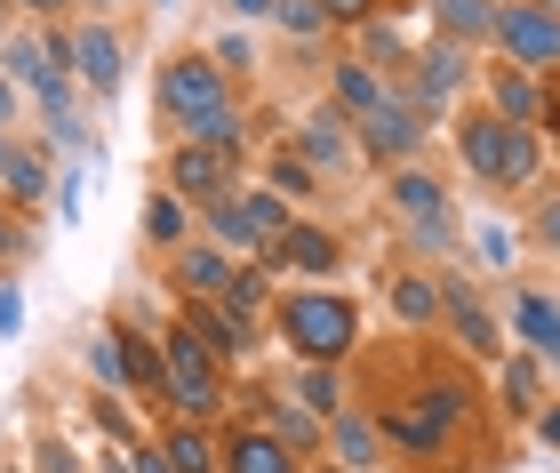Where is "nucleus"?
<instances>
[{
    "label": "nucleus",
    "instance_id": "8fccbe9b",
    "mask_svg": "<svg viewBox=\"0 0 560 473\" xmlns=\"http://www.w3.org/2000/svg\"><path fill=\"white\" fill-rule=\"evenodd\" d=\"M528 9H545V16H560V0H528Z\"/></svg>",
    "mask_w": 560,
    "mask_h": 473
},
{
    "label": "nucleus",
    "instance_id": "3c124183",
    "mask_svg": "<svg viewBox=\"0 0 560 473\" xmlns=\"http://www.w3.org/2000/svg\"><path fill=\"white\" fill-rule=\"evenodd\" d=\"M552 369H560V354H552Z\"/></svg>",
    "mask_w": 560,
    "mask_h": 473
},
{
    "label": "nucleus",
    "instance_id": "412c9836",
    "mask_svg": "<svg viewBox=\"0 0 560 473\" xmlns=\"http://www.w3.org/2000/svg\"><path fill=\"white\" fill-rule=\"evenodd\" d=\"M217 465H224V473H296V458L280 450L265 426H233V434L217 441Z\"/></svg>",
    "mask_w": 560,
    "mask_h": 473
},
{
    "label": "nucleus",
    "instance_id": "2eb2a0df",
    "mask_svg": "<svg viewBox=\"0 0 560 473\" xmlns=\"http://www.w3.org/2000/svg\"><path fill=\"white\" fill-rule=\"evenodd\" d=\"M504 137H513V120H497L489 105L456 113V129H448V145H456V161H465V169H472L480 185H504Z\"/></svg>",
    "mask_w": 560,
    "mask_h": 473
},
{
    "label": "nucleus",
    "instance_id": "2f4dec72",
    "mask_svg": "<svg viewBox=\"0 0 560 473\" xmlns=\"http://www.w3.org/2000/svg\"><path fill=\"white\" fill-rule=\"evenodd\" d=\"M472 257L489 265V273H513V257H521L513 226H497V217H480V226H472Z\"/></svg>",
    "mask_w": 560,
    "mask_h": 473
},
{
    "label": "nucleus",
    "instance_id": "423d86ee",
    "mask_svg": "<svg viewBox=\"0 0 560 473\" xmlns=\"http://www.w3.org/2000/svg\"><path fill=\"white\" fill-rule=\"evenodd\" d=\"M497 57L513 72H560V16L528 9V0H497Z\"/></svg>",
    "mask_w": 560,
    "mask_h": 473
},
{
    "label": "nucleus",
    "instance_id": "79ce46f5",
    "mask_svg": "<svg viewBox=\"0 0 560 473\" xmlns=\"http://www.w3.org/2000/svg\"><path fill=\"white\" fill-rule=\"evenodd\" d=\"M537 129L560 137V72H545V113H537Z\"/></svg>",
    "mask_w": 560,
    "mask_h": 473
},
{
    "label": "nucleus",
    "instance_id": "f03ea898",
    "mask_svg": "<svg viewBox=\"0 0 560 473\" xmlns=\"http://www.w3.org/2000/svg\"><path fill=\"white\" fill-rule=\"evenodd\" d=\"M152 105L168 113L176 137H192V129H209L217 113H233V72H224L209 48H176L161 65V81H152Z\"/></svg>",
    "mask_w": 560,
    "mask_h": 473
},
{
    "label": "nucleus",
    "instance_id": "4be33fe9",
    "mask_svg": "<svg viewBox=\"0 0 560 473\" xmlns=\"http://www.w3.org/2000/svg\"><path fill=\"white\" fill-rule=\"evenodd\" d=\"M0 81H9L16 96H24V89L40 96L48 81H65V72L48 65V33H9V41H0Z\"/></svg>",
    "mask_w": 560,
    "mask_h": 473
},
{
    "label": "nucleus",
    "instance_id": "f3484780",
    "mask_svg": "<svg viewBox=\"0 0 560 473\" xmlns=\"http://www.w3.org/2000/svg\"><path fill=\"white\" fill-rule=\"evenodd\" d=\"M248 409H257V426H265V434H272V441H280V450H289L296 465L328 450V426H320V417H313V409H296V402H280V393H248Z\"/></svg>",
    "mask_w": 560,
    "mask_h": 473
},
{
    "label": "nucleus",
    "instance_id": "c85d7f7f",
    "mask_svg": "<svg viewBox=\"0 0 560 473\" xmlns=\"http://www.w3.org/2000/svg\"><path fill=\"white\" fill-rule=\"evenodd\" d=\"M0 185H9V201H16V209L48 201V193H57V185H48V153H40V145H16L9 169H0Z\"/></svg>",
    "mask_w": 560,
    "mask_h": 473
},
{
    "label": "nucleus",
    "instance_id": "de8ad7c7",
    "mask_svg": "<svg viewBox=\"0 0 560 473\" xmlns=\"http://www.w3.org/2000/svg\"><path fill=\"white\" fill-rule=\"evenodd\" d=\"M9 120H16V89L0 81V129H9Z\"/></svg>",
    "mask_w": 560,
    "mask_h": 473
},
{
    "label": "nucleus",
    "instance_id": "39448f33",
    "mask_svg": "<svg viewBox=\"0 0 560 473\" xmlns=\"http://www.w3.org/2000/svg\"><path fill=\"white\" fill-rule=\"evenodd\" d=\"M376 434H385V450L409 458V465H441V458H456V441H465L432 402H417V393L409 402H376Z\"/></svg>",
    "mask_w": 560,
    "mask_h": 473
},
{
    "label": "nucleus",
    "instance_id": "ea45409f",
    "mask_svg": "<svg viewBox=\"0 0 560 473\" xmlns=\"http://www.w3.org/2000/svg\"><path fill=\"white\" fill-rule=\"evenodd\" d=\"M537 241L560 257V193H552V201H537Z\"/></svg>",
    "mask_w": 560,
    "mask_h": 473
},
{
    "label": "nucleus",
    "instance_id": "bb28decb",
    "mask_svg": "<svg viewBox=\"0 0 560 473\" xmlns=\"http://www.w3.org/2000/svg\"><path fill=\"white\" fill-rule=\"evenodd\" d=\"M432 24H441V41L480 48V41H497V0H432Z\"/></svg>",
    "mask_w": 560,
    "mask_h": 473
},
{
    "label": "nucleus",
    "instance_id": "5701e85b",
    "mask_svg": "<svg viewBox=\"0 0 560 473\" xmlns=\"http://www.w3.org/2000/svg\"><path fill=\"white\" fill-rule=\"evenodd\" d=\"M385 305H393L400 330H441V281H432V273H417V265H400V273H393Z\"/></svg>",
    "mask_w": 560,
    "mask_h": 473
},
{
    "label": "nucleus",
    "instance_id": "393cba45",
    "mask_svg": "<svg viewBox=\"0 0 560 473\" xmlns=\"http://www.w3.org/2000/svg\"><path fill=\"white\" fill-rule=\"evenodd\" d=\"M497 393H504V417H521V426H528V417L552 402V393H545V361L537 354H504L497 361Z\"/></svg>",
    "mask_w": 560,
    "mask_h": 473
},
{
    "label": "nucleus",
    "instance_id": "9d476101",
    "mask_svg": "<svg viewBox=\"0 0 560 473\" xmlns=\"http://www.w3.org/2000/svg\"><path fill=\"white\" fill-rule=\"evenodd\" d=\"M72 81H81L89 96H120V81H129V48H120V33L105 16L72 24Z\"/></svg>",
    "mask_w": 560,
    "mask_h": 473
},
{
    "label": "nucleus",
    "instance_id": "f257e3e1",
    "mask_svg": "<svg viewBox=\"0 0 560 473\" xmlns=\"http://www.w3.org/2000/svg\"><path fill=\"white\" fill-rule=\"evenodd\" d=\"M272 330H280V345H289L296 361L345 369L352 354H361V305H352L345 289H320V281L280 289V297H272Z\"/></svg>",
    "mask_w": 560,
    "mask_h": 473
},
{
    "label": "nucleus",
    "instance_id": "a878e982",
    "mask_svg": "<svg viewBox=\"0 0 560 473\" xmlns=\"http://www.w3.org/2000/svg\"><path fill=\"white\" fill-rule=\"evenodd\" d=\"M289 402L296 409H313L320 426L337 409H352V385H345V369H328V361H296V378H289Z\"/></svg>",
    "mask_w": 560,
    "mask_h": 473
},
{
    "label": "nucleus",
    "instance_id": "a19ab883",
    "mask_svg": "<svg viewBox=\"0 0 560 473\" xmlns=\"http://www.w3.org/2000/svg\"><path fill=\"white\" fill-rule=\"evenodd\" d=\"M528 426H537V441H545V450H552V458H560V402H545V409H537V417H528Z\"/></svg>",
    "mask_w": 560,
    "mask_h": 473
},
{
    "label": "nucleus",
    "instance_id": "9b49d317",
    "mask_svg": "<svg viewBox=\"0 0 560 473\" xmlns=\"http://www.w3.org/2000/svg\"><path fill=\"white\" fill-rule=\"evenodd\" d=\"M352 137H361V153H376V161H393V169H400V161H417V145H424V113L393 89L369 120H352Z\"/></svg>",
    "mask_w": 560,
    "mask_h": 473
},
{
    "label": "nucleus",
    "instance_id": "7c9ffc66",
    "mask_svg": "<svg viewBox=\"0 0 560 473\" xmlns=\"http://www.w3.org/2000/svg\"><path fill=\"white\" fill-rule=\"evenodd\" d=\"M265 185L280 193V201H313V193H320V177H313V169H304V161L289 153V145H280V153H272V169H265Z\"/></svg>",
    "mask_w": 560,
    "mask_h": 473
},
{
    "label": "nucleus",
    "instance_id": "20e7f679",
    "mask_svg": "<svg viewBox=\"0 0 560 473\" xmlns=\"http://www.w3.org/2000/svg\"><path fill=\"white\" fill-rule=\"evenodd\" d=\"M161 354H168V409L185 417V426H209V417H224V361L200 345L192 330H161Z\"/></svg>",
    "mask_w": 560,
    "mask_h": 473
},
{
    "label": "nucleus",
    "instance_id": "f704fd0d",
    "mask_svg": "<svg viewBox=\"0 0 560 473\" xmlns=\"http://www.w3.org/2000/svg\"><path fill=\"white\" fill-rule=\"evenodd\" d=\"M209 57H217L224 72H248V65H257V48H248L241 33H217V41H209Z\"/></svg>",
    "mask_w": 560,
    "mask_h": 473
},
{
    "label": "nucleus",
    "instance_id": "0eeeda50",
    "mask_svg": "<svg viewBox=\"0 0 560 473\" xmlns=\"http://www.w3.org/2000/svg\"><path fill=\"white\" fill-rule=\"evenodd\" d=\"M465 65H472V48H456V41H441V33H432V41L417 48V57H409V72H400L393 89L409 96L417 113H448L456 96H465Z\"/></svg>",
    "mask_w": 560,
    "mask_h": 473
},
{
    "label": "nucleus",
    "instance_id": "4c0bfd02",
    "mask_svg": "<svg viewBox=\"0 0 560 473\" xmlns=\"http://www.w3.org/2000/svg\"><path fill=\"white\" fill-rule=\"evenodd\" d=\"M320 16H328V24H369L376 0H320Z\"/></svg>",
    "mask_w": 560,
    "mask_h": 473
},
{
    "label": "nucleus",
    "instance_id": "37998d69",
    "mask_svg": "<svg viewBox=\"0 0 560 473\" xmlns=\"http://www.w3.org/2000/svg\"><path fill=\"white\" fill-rule=\"evenodd\" d=\"M16 9H33V16H40V24H65V16H72V9H81V0H16Z\"/></svg>",
    "mask_w": 560,
    "mask_h": 473
},
{
    "label": "nucleus",
    "instance_id": "4468645a",
    "mask_svg": "<svg viewBox=\"0 0 560 473\" xmlns=\"http://www.w3.org/2000/svg\"><path fill=\"white\" fill-rule=\"evenodd\" d=\"M233 257H224L217 241H185L176 249V265H168V281H176V305H224V289H233Z\"/></svg>",
    "mask_w": 560,
    "mask_h": 473
},
{
    "label": "nucleus",
    "instance_id": "09e8293b",
    "mask_svg": "<svg viewBox=\"0 0 560 473\" xmlns=\"http://www.w3.org/2000/svg\"><path fill=\"white\" fill-rule=\"evenodd\" d=\"M9 153H16V137H9V129H0V169H9Z\"/></svg>",
    "mask_w": 560,
    "mask_h": 473
},
{
    "label": "nucleus",
    "instance_id": "c03bdc74",
    "mask_svg": "<svg viewBox=\"0 0 560 473\" xmlns=\"http://www.w3.org/2000/svg\"><path fill=\"white\" fill-rule=\"evenodd\" d=\"M24 249H33V233H16V226H9V217H0V265H16V257H24Z\"/></svg>",
    "mask_w": 560,
    "mask_h": 473
},
{
    "label": "nucleus",
    "instance_id": "f8f14e48",
    "mask_svg": "<svg viewBox=\"0 0 560 473\" xmlns=\"http://www.w3.org/2000/svg\"><path fill=\"white\" fill-rule=\"evenodd\" d=\"M289 153L313 169V177H352V161H361V145H352V120L328 105V113H313L304 129L289 137Z\"/></svg>",
    "mask_w": 560,
    "mask_h": 473
},
{
    "label": "nucleus",
    "instance_id": "1a4fd4ad",
    "mask_svg": "<svg viewBox=\"0 0 560 473\" xmlns=\"http://www.w3.org/2000/svg\"><path fill=\"white\" fill-rule=\"evenodd\" d=\"M441 330H448L456 354H472V361H504V330H497V313L480 305L465 281H441Z\"/></svg>",
    "mask_w": 560,
    "mask_h": 473
},
{
    "label": "nucleus",
    "instance_id": "c9c22d12",
    "mask_svg": "<svg viewBox=\"0 0 560 473\" xmlns=\"http://www.w3.org/2000/svg\"><path fill=\"white\" fill-rule=\"evenodd\" d=\"M0 337H24V289L0 281Z\"/></svg>",
    "mask_w": 560,
    "mask_h": 473
},
{
    "label": "nucleus",
    "instance_id": "b1692460",
    "mask_svg": "<svg viewBox=\"0 0 560 473\" xmlns=\"http://www.w3.org/2000/svg\"><path fill=\"white\" fill-rule=\"evenodd\" d=\"M489 113H497V120H513V129H537V113H545V81H537V72L497 65V72H489Z\"/></svg>",
    "mask_w": 560,
    "mask_h": 473
},
{
    "label": "nucleus",
    "instance_id": "dca6fc26",
    "mask_svg": "<svg viewBox=\"0 0 560 473\" xmlns=\"http://www.w3.org/2000/svg\"><path fill=\"white\" fill-rule=\"evenodd\" d=\"M113 337H120V369H129V393H137V402H168V354H161V337H152L144 321H129V313L113 321Z\"/></svg>",
    "mask_w": 560,
    "mask_h": 473
},
{
    "label": "nucleus",
    "instance_id": "6e6552de",
    "mask_svg": "<svg viewBox=\"0 0 560 473\" xmlns=\"http://www.w3.org/2000/svg\"><path fill=\"white\" fill-rule=\"evenodd\" d=\"M168 193L185 209H217V201L241 193V161L217 153V145H176V153H168Z\"/></svg>",
    "mask_w": 560,
    "mask_h": 473
},
{
    "label": "nucleus",
    "instance_id": "49530a36",
    "mask_svg": "<svg viewBox=\"0 0 560 473\" xmlns=\"http://www.w3.org/2000/svg\"><path fill=\"white\" fill-rule=\"evenodd\" d=\"M137 473H176V465H168L161 450H137Z\"/></svg>",
    "mask_w": 560,
    "mask_h": 473
},
{
    "label": "nucleus",
    "instance_id": "ddd939ff",
    "mask_svg": "<svg viewBox=\"0 0 560 473\" xmlns=\"http://www.w3.org/2000/svg\"><path fill=\"white\" fill-rule=\"evenodd\" d=\"M265 265L272 273H304V281H328V273L345 265V241L328 233V226H313V217H296V226L265 249Z\"/></svg>",
    "mask_w": 560,
    "mask_h": 473
},
{
    "label": "nucleus",
    "instance_id": "a18cd8bd",
    "mask_svg": "<svg viewBox=\"0 0 560 473\" xmlns=\"http://www.w3.org/2000/svg\"><path fill=\"white\" fill-rule=\"evenodd\" d=\"M224 9H233L241 24H272V9H280V0H224Z\"/></svg>",
    "mask_w": 560,
    "mask_h": 473
},
{
    "label": "nucleus",
    "instance_id": "aec40b11",
    "mask_svg": "<svg viewBox=\"0 0 560 473\" xmlns=\"http://www.w3.org/2000/svg\"><path fill=\"white\" fill-rule=\"evenodd\" d=\"M513 337H521V354H537V361L560 354V297L552 289H521L513 297Z\"/></svg>",
    "mask_w": 560,
    "mask_h": 473
},
{
    "label": "nucleus",
    "instance_id": "473e14b6",
    "mask_svg": "<svg viewBox=\"0 0 560 473\" xmlns=\"http://www.w3.org/2000/svg\"><path fill=\"white\" fill-rule=\"evenodd\" d=\"M89 369H96V385H105V393H129V369H120V337H113V321L89 337Z\"/></svg>",
    "mask_w": 560,
    "mask_h": 473
},
{
    "label": "nucleus",
    "instance_id": "cd10ccee",
    "mask_svg": "<svg viewBox=\"0 0 560 473\" xmlns=\"http://www.w3.org/2000/svg\"><path fill=\"white\" fill-rule=\"evenodd\" d=\"M152 450H161L176 473H224V465H217V434H209V426H185V417H176Z\"/></svg>",
    "mask_w": 560,
    "mask_h": 473
},
{
    "label": "nucleus",
    "instance_id": "72a5a7b5",
    "mask_svg": "<svg viewBox=\"0 0 560 473\" xmlns=\"http://www.w3.org/2000/svg\"><path fill=\"white\" fill-rule=\"evenodd\" d=\"M272 24H280V33H296V41H320V33H328L320 0H280V9H272Z\"/></svg>",
    "mask_w": 560,
    "mask_h": 473
},
{
    "label": "nucleus",
    "instance_id": "c756f323",
    "mask_svg": "<svg viewBox=\"0 0 560 473\" xmlns=\"http://www.w3.org/2000/svg\"><path fill=\"white\" fill-rule=\"evenodd\" d=\"M137 226H144V241H152V249H168V257H176V249H185V241H192V209H185V201H176V193H152V201H144V217H137Z\"/></svg>",
    "mask_w": 560,
    "mask_h": 473
},
{
    "label": "nucleus",
    "instance_id": "6ab92c4d",
    "mask_svg": "<svg viewBox=\"0 0 560 473\" xmlns=\"http://www.w3.org/2000/svg\"><path fill=\"white\" fill-rule=\"evenodd\" d=\"M393 96V72H376L369 57H345V65H328V105H337L345 120H369L376 105Z\"/></svg>",
    "mask_w": 560,
    "mask_h": 473
},
{
    "label": "nucleus",
    "instance_id": "a211bd4d",
    "mask_svg": "<svg viewBox=\"0 0 560 473\" xmlns=\"http://www.w3.org/2000/svg\"><path fill=\"white\" fill-rule=\"evenodd\" d=\"M393 450H385V434H376V409H361V402H352V409H337V417H328V465H352V473H369V465H385Z\"/></svg>",
    "mask_w": 560,
    "mask_h": 473
},
{
    "label": "nucleus",
    "instance_id": "7ed1b4c3",
    "mask_svg": "<svg viewBox=\"0 0 560 473\" xmlns=\"http://www.w3.org/2000/svg\"><path fill=\"white\" fill-rule=\"evenodd\" d=\"M385 217L400 233H409V249H424V257H441V249H456V217H448V185L432 177V169L400 161L385 177Z\"/></svg>",
    "mask_w": 560,
    "mask_h": 473
},
{
    "label": "nucleus",
    "instance_id": "e433bc0d",
    "mask_svg": "<svg viewBox=\"0 0 560 473\" xmlns=\"http://www.w3.org/2000/svg\"><path fill=\"white\" fill-rule=\"evenodd\" d=\"M48 201H57V217L72 226V217H81V169H65V177H57V193H48Z\"/></svg>",
    "mask_w": 560,
    "mask_h": 473
},
{
    "label": "nucleus",
    "instance_id": "58836bf2",
    "mask_svg": "<svg viewBox=\"0 0 560 473\" xmlns=\"http://www.w3.org/2000/svg\"><path fill=\"white\" fill-rule=\"evenodd\" d=\"M33 458H40L33 473H81V458H72V450H65V441H40V450H33Z\"/></svg>",
    "mask_w": 560,
    "mask_h": 473
}]
</instances>
